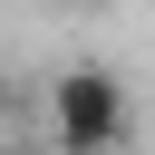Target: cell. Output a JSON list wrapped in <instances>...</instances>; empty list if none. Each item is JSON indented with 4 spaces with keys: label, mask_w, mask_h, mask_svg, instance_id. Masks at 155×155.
Masks as SVG:
<instances>
[{
    "label": "cell",
    "mask_w": 155,
    "mask_h": 155,
    "mask_svg": "<svg viewBox=\"0 0 155 155\" xmlns=\"http://www.w3.org/2000/svg\"><path fill=\"white\" fill-rule=\"evenodd\" d=\"M126 126H136V116H126V78H116V68L78 58V68L48 78V136H58V155H116Z\"/></svg>",
    "instance_id": "obj_1"
},
{
    "label": "cell",
    "mask_w": 155,
    "mask_h": 155,
    "mask_svg": "<svg viewBox=\"0 0 155 155\" xmlns=\"http://www.w3.org/2000/svg\"><path fill=\"white\" fill-rule=\"evenodd\" d=\"M10 116H19V87H10V68H0V126H10Z\"/></svg>",
    "instance_id": "obj_2"
},
{
    "label": "cell",
    "mask_w": 155,
    "mask_h": 155,
    "mask_svg": "<svg viewBox=\"0 0 155 155\" xmlns=\"http://www.w3.org/2000/svg\"><path fill=\"white\" fill-rule=\"evenodd\" d=\"M78 10H97V0H78Z\"/></svg>",
    "instance_id": "obj_3"
}]
</instances>
